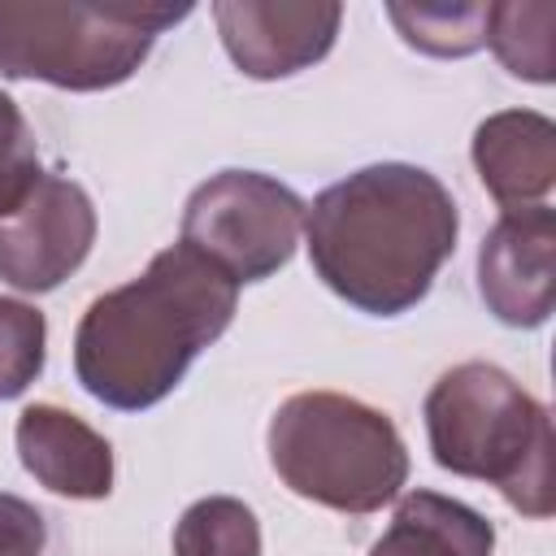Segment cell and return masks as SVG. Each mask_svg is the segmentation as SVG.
Returning a JSON list of instances; mask_svg holds the SVG:
<instances>
[{
  "mask_svg": "<svg viewBox=\"0 0 556 556\" xmlns=\"http://www.w3.org/2000/svg\"><path fill=\"white\" fill-rule=\"evenodd\" d=\"M239 282L208 256L174 243L139 278L87 304L74 330V374L91 400L117 413L161 404L191 361L235 321Z\"/></svg>",
  "mask_w": 556,
  "mask_h": 556,
  "instance_id": "obj_2",
  "label": "cell"
},
{
  "mask_svg": "<svg viewBox=\"0 0 556 556\" xmlns=\"http://www.w3.org/2000/svg\"><path fill=\"white\" fill-rule=\"evenodd\" d=\"M269 465L287 491L334 513H378L408 482L395 421L339 391H300L269 417Z\"/></svg>",
  "mask_w": 556,
  "mask_h": 556,
  "instance_id": "obj_4",
  "label": "cell"
},
{
  "mask_svg": "<svg viewBox=\"0 0 556 556\" xmlns=\"http://www.w3.org/2000/svg\"><path fill=\"white\" fill-rule=\"evenodd\" d=\"M174 556H261V521L235 495H204L178 517Z\"/></svg>",
  "mask_w": 556,
  "mask_h": 556,
  "instance_id": "obj_14",
  "label": "cell"
},
{
  "mask_svg": "<svg viewBox=\"0 0 556 556\" xmlns=\"http://www.w3.org/2000/svg\"><path fill=\"white\" fill-rule=\"evenodd\" d=\"M17 456L52 495L104 500L113 491V447L83 417L56 404H30L17 417Z\"/></svg>",
  "mask_w": 556,
  "mask_h": 556,
  "instance_id": "obj_10",
  "label": "cell"
},
{
  "mask_svg": "<svg viewBox=\"0 0 556 556\" xmlns=\"http://www.w3.org/2000/svg\"><path fill=\"white\" fill-rule=\"evenodd\" d=\"M191 4L139 0H0V74L61 91H104L126 83L156 35Z\"/></svg>",
  "mask_w": 556,
  "mask_h": 556,
  "instance_id": "obj_5",
  "label": "cell"
},
{
  "mask_svg": "<svg viewBox=\"0 0 556 556\" xmlns=\"http://www.w3.org/2000/svg\"><path fill=\"white\" fill-rule=\"evenodd\" d=\"M313 274L369 317L417 308L447 256L460 217L452 191L421 165L382 161L326 187L308 213Z\"/></svg>",
  "mask_w": 556,
  "mask_h": 556,
  "instance_id": "obj_1",
  "label": "cell"
},
{
  "mask_svg": "<svg viewBox=\"0 0 556 556\" xmlns=\"http://www.w3.org/2000/svg\"><path fill=\"white\" fill-rule=\"evenodd\" d=\"M495 526L439 491H408L369 556H491Z\"/></svg>",
  "mask_w": 556,
  "mask_h": 556,
  "instance_id": "obj_12",
  "label": "cell"
},
{
  "mask_svg": "<svg viewBox=\"0 0 556 556\" xmlns=\"http://www.w3.org/2000/svg\"><path fill=\"white\" fill-rule=\"evenodd\" d=\"M213 22L226 56L248 78H291L317 65L343 22V4L334 0H217Z\"/></svg>",
  "mask_w": 556,
  "mask_h": 556,
  "instance_id": "obj_8",
  "label": "cell"
},
{
  "mask_svg": "<svg viewBox=\"0 0 556 556\" xmlns=\"http://www.w3.org/2000/svg\"><path fill=\"white\" fill-rule=\"evenodd\" d=\"M96 243L91 195L61 174H43L35 195L0 222V278L17 291L61 287Z\"/></svg>",
  "mask_w": 556,
  "mask_h": 556,
  "instance_id": "obj_7",
  "label": "cell"
},
{
  "mask_svg": "<svg viewBox=\"0 0 556 556\" xmlns=\"http://www.w3.org/2000/svg\"><path fill=\"white\" fill-rule=\"evenodd\" d=\"M39 182H43V169H39L30 122L13 96H0V222L13 217L35 195Z\"/></svg>",
  "mask_w": 556,
  "mask_h": 556,
  "instance_id": "obj_17",
  "label": "cell"
},
{
  "mask_svg": "<svg viewBox=\"0 0 556 556\" xmlns=\"http://www.w3.org/2000/svg\"><path fill=\"white\" fill-rule=\"evenodd\" d=\"M478 291L495 321L534 330L556 300V213L547 204L504 208L478 248Z\"/></svg>",
  "mask_w": 556,
  "mask_h": 556,
  "instance_id": "obj_9",
  "label": "cell"
},
{
  "mask_svg": "<svg viewBox=\"0 0 556 556\" xmlns=\"http://www.w3.org/2000/svg\"><path fill=\"white\" fill-rule=\"evenodd\" d=\"M48 356V321L35 304L0 295V400H17Z\"/></svg>",
  "mask_w": 556,
  "mask_h": 556,
  "instance_id": "obj_16",
  "label": "cell"
},
{
  "mask_svg": "<svg viewBox=\"0 0 556 556\" xmlns=\"http://www.w3.org/2000/svg\"><path fill=\"white\" fill-rule=\"evenodd\" d=\"M43 547H48L43 513L22 495L0 491V556H43Z\"/></svg>",
  "mask_w": 556,
  "mask_h": 556,
  "instance_id": "obj_18",
  "label": "cell"
},
{
  "mask_svg": "<svg viewBox=\"0 0 556 556\" xmlns=\"http://www.w3.org/2000/svg\"><path fill=\"white\" fill-rule=\"evenodd\" d=\"M473 169L500 208L547 204L556 182V122L534 109H504L473 130Z\"/></svg>",
  "mask_w": 556,
  "mask_h": 556,
  "instance_id": "obj_11",
  "label": "cell"
},
{
  "mask_svg": "<svg viewBox=\"0 0 556 556\" xmlns=\"http://www.w3.org/2000/svg\"><path fill=\"white\" fill-rule=\"evenodd\" d=\"M552 26L556 4H486V43L513 78L552 83Z\"/></svg>",
  "mask_w": 556,
  "mask_h": 556,
  "instance_id": "obj_13",
  "label": "cell"
},
{
  "mask_svg": "<svg viewBox=\"0 0 556 556\" xmlns=\"http://www.w3.org/2000/svg\"><path fill=\"white\" fill-rule=\"evenodd\" d=\"M404 43L430 56H469L486 43V4H391Z\"/></svg>",
  "mask_w": 556,
  "mask_h": 556,
  "instance_id": "obj_15",
  "label": "cell"
},
{
  "mask_svg": "<svg viewBox=\"0 0 556 556\" xmlns=\"http://www.w3.org/2000/svg\"><path fill=\"white\" fill-rule=\"evenodd\" d=\"M421 417L439 469L491 482L521 517H552V417L513 374L465 361L430 387Z\"/></svg>",
  "mask_w": 556,
  "mask_h": 556,
  "instance_id": "obj_3",
  "label": "cell"
},
{
  "mask_svg": "<svg viewBox=\"0 0 556 556\" xmlns=\"http://www.w3.org/2000/svg\"><path fill=\"white\" fill-rule=\"evenodd\" d=\"M308 204L278 178L256 169H222L187 195L182 239L208 256L230 282H265L300 243Z\"/></svg>",
  "mask_w": 556,
  "mask_h": 556,
  "instance_id": "obj_6",
  "label": "cell"
}]
</instances>
